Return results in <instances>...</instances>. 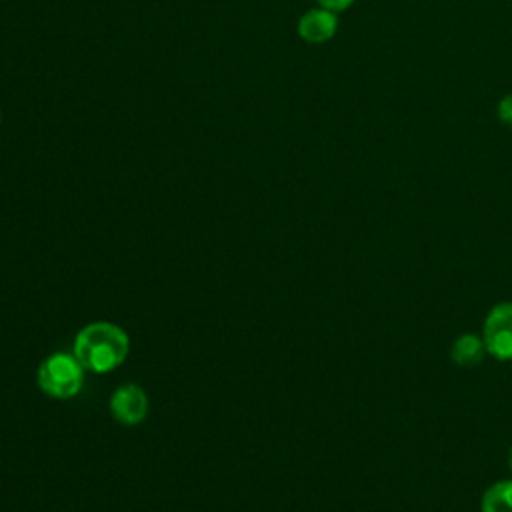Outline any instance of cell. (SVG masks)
<instances>
[{"instance_id":"obj_5","label":"cell","mask_w":512,"mask_h":512,"mask_svg":"<svg viewBox=\"0 0 512 512\" xmlns=\"http://www.w3.org/2000/svg\"><path fill=\"white\" fill-rule=\"evenodd\" d=\"M336 28H338L336 12H330L322 6L308 10L298 20V34L302 40H306L310 44H322V42L330 40L336 34Z\"/></svg>"},{"instance_id":"obj_1","label":"cell","mask_w":512,"mask_h":512,"mask_svg":"<svg viewBox=\"0 0 512 512\" xmlns=\"http://www.w3.org/2000/svg\"><path fill=\"white\" fill-rule=\"evenodd\" d=\"M72 352L86 372L102 374L124 364L130 352V338L122 326L96 320L78 330Z\"/></svg>"},{"instance_id":"obj_7","label":"cell","mask_w":512,"mask_h":512,"mask_svg":"<svg viewBox=\"0 0 512 512\" xmlns=\"http://www.w3.org/2000/svg\"><path fill=\"white\" fill-rule=\"evenodd\" d=\"M480 508L482 512H512V480H500L488 486Z\"/></svg>"},{"instance_id":"obj_6","label":"cell","mask_w":512,"mask_h":512,"mask_svg":"<svg viewBox=\"0 0 512 512\" xmlns=\"http://www.w3.org/2000/svg\"><path fill=\"white\" fill-rule=\"evenodd\" d=\"M484 352H486V346H484V340L480 336L462 334L454 340L450 356H452L454 364H458L462 368H472V366H478L482 362Z\"/></svg>"},{"instance_id":"obj_11","label":"cell","mask_w":512,"mask_h":512,"mask_svg":"<svg viewBox=\"0 0 512 512\" xmlns=\"http://www.w3.org/2000/svg\"><path fill=\"white\" fill-rule=\"evenodd\" d=\"M0 118H2V116H0Z\"/></svg>"},{"instance_id":"obj_8","label":"cell","mask_w":512,"mask_h":512,"mask_svg":"<svg viewBox=\"0 0 512 512\" xmlns=\"http://www.w3.org/2000/svg\"><path fill=\"white\" fill-rule=\"evenodd\" d=\"M498 116H500V120H502L506 126L512 128V92H508V94L500 100V104H498Z\"/></svg>"},{"instance_id":"obj_9","label":"cell","mask_w":512,"mask_h":512,"mask_svg":"<svg viewBox=\"0 0 512 512\" xmlns=\"http://www.w3.org/2000/svg\"><path fill=\"white\" fill-rule=\"evenodd\" d=\"M318 4L330 12H342L354 4V0H318Z\"/></svg>"},{"instance_id":"obj_10","label":"cell","mask_w":512,"mask_h":512,"mask_svg":"<svg viewBox=\"0 0 512 512\" xmlns=\"http://www.w3.org/2000/svg\"><path fill=\"white\" fill-rule=\"evenodd\" d=\"M510 470H512V450H510Z\"/></svg>"},{"instance_id":"obj_4","label":"cell","mask_w":512,"mask_h":512,"mask_svg":"<svg viewBox=\"0 0 512 512\" xmlns=\"http://www.w3.org/2000/svg\"><path fill=\"white\" fill-rule=\"evenodd\" d=\"M150 400L140 384L126 382L110 396V414L118 424L138 426L148 416Z\"/></svg>"},{"instance_id":"obj_3","label":"cell","mask_w":512,"mask_h":512,"mask_svg":"<svg viewBox=\"0 0 512 512\" xmlns=\"http://www.w3.org/2000/svg\"><path fill=\"white\" fill-rule=\"evenodd\" d=\"M482 340L488 354L498 360H512V302H500L488 312Z\"/></svg>"},{"instance_id":"obj_2","label":"cell","mask_w":512,"mask_h":512,"mask_svg":"<svg viewBox=\"0 0 512 512\" xmlns=\"http://www.w3.org/2000/svg\"><path fill=\"white\" fill-rule=\"evenodd\" d=\"M84 376L86 368L74 352H54L40 362L36 370V384L46 396L54 400H68L82 390Z\"/></svg>"}]
</instances>
